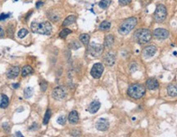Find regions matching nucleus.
<instances>
[{"label":"nucleus","instance_id":"7","mask_svg":"<svg viewBox=\"0 0 177 137\" xmlns=\"http://www.w3.org/2000/svg\"><path fill=\"white\" fill-rule=\"evenodd\" d=\"M103 70H104V67L103 65H102L101 63H97V64H94L93 65V67L91 69V71H90V74L92 75L93 78H99L100 77L102 76L103 73Z\"/></svg>","mask_w":177,"mask_h":137},{"label":"nucleus","instance_id":"37","mask_svg":"<svg viewBox=\"0 0 177 137\" xmlns=\"http://www.w3.org/2000/svg\"><path fill=\"white\" fill-rule=\"evenodd\" d=\"M16 135H17V136H21V137L23 136V135H21V133H20V132H17V134H16Z\"/></svg>","mask_w":177,"mask_h":137},{"label":"nucleus","instance_id":"12","mask_svg":"<svg viewBox=\"0 0 177 137\" xmlns=\"http://www.w3.org/2000/svg\"><path fill=\"white\" fill-rule=\"evenodd\" d=\"M20 74V68L18 66H12L7 72V77L10 79H14Z\"/></svg>","mask_w":177,"mask_h":137},{"label":"nucleus","instance_id":"29","mask_svg":"<svg viewBox=\"0 0 177 137\" xmlns=\"http://www.w3.org/2000/svg\"><path fill=\"white\" fill-rule=\"evenodd\" d=\"M57 122H58V124L62 125V126L65 125V123H66V116H64V115L60 116V117L58 118V120H57Z\"/></svg>","mask_w":177,"mask_h":137},{"label":"nucleus","instance_id":"14","mask_svg":"<svg viewBox=\"0 0 177 137\" xmlns=\"http://www.w3.org/2000/svg\"><path fill=\"white\" fill-rule=\"evenodd\" d=\"M146 87L149 90H156L158 88L159 84L155 78H149L146 82Z\"/></svg>","mask_w":177,"mask_h":137},{"label":"nucleus","instance_id":"25","mask_svg":"<svg viewBox=\"0 0 177 137\" xmlns=\"http://www.w3.org/2000/svg\"><path fill=\"white\" fill-rule=\"evenodd\" d=\"M111 28V23L108 21H103L101 23L99 26V29L101 30H108Z\"/></svg>","mask_w":177,"mask_h":137},{"label":"nucleus","instance_id":"5","mask_svg":"<svg viewBox=\"0 0 177 137\" xmlns=\"http://www.w3.org/2000/svg\"><path fill=\"white\" fill-rule=\"evenodd\" d=\"M167 16V11L166 7L162 4H160L157 7L154 12V19L157 22H162L166 19Z\"/></svg>","mask_w":177,"mask_h":137},{"label":"nucleus","instance_id":"28","mask_svg":"<svg viewBox=\"0 0 177 137\" xmlns=\"http://www.w3.org/2000/svg\"><path fill=\"white\" fill-rule=\"evenodd\" d=\"M28 30H27L26 29H22L19 32H18V37L20 38V39H23L28 34Z\"/></svg>","mask_w":177,"mask_h":137},{"label":"nucleus","instance_id":"15","mask_svg":"<svg viewBox=\"0 0 177 137\" xmlns=\"http://www.w3.org/2000/svg\"><path fill=\"white\" fill-rule=\"evenodd\" d=\"M100 106H101V104H100L99 101L98 100H93V102L91 103L88 106V112L90 113H97L98 109H100Z\"/></svg>","mask_w":177,"mask_h":137},{"label":"nucleus","instance_id":"18","mask_svg":"<svg viewBox=\"0 0 177 137\" xmlns=\"http://www.w3.org/2000/svg\"><path fill=\"white\" fill-rule=\"evenodd\" d=\"M167 93L171 97L177 96V86L173 84L169 85L168 87H167Z\"/></svg>","mask_w":177,"mask_h":137},{"label":"nucleus","instance_id":"13","mask_svg":"<svg viewBox=\"0 0 177 137\" xmlns=\"http://www.w3.org/2000/svg\"><path fill=\"white\" fill-rule=\"evenodd\" d=\"M115 61L116 57L112 52H109L106 55V57H104V63L108 66H112L115 64Z\"/></svg>","mask_w":177,"mask_h":137},{"label":"nucleus","instance_id":"26","mask_svg":"<svg viewBox=\"0 0 177 137\" xmlns=\"http://www.w3.org/2000/svg\"><path fill=\"white\" fill-rule=\"evenodd\" d=\"M111 4V1L110 0H102L100 1L99 3H98V6L103 9H106L108 8Z\"/></svg>","mask_w":177,"mask_h":137},{"label":"nucleus","instance_id":"2","mask_svg":"<svg viewBox=\"0 0 177 137\" xmlns=\"http://www.w3.org/2000/svg\"><path fill=\"white\" fill-rule=\"evenodd\" d=\"M137 25V19L135 17H130L126 19V21L122 22V25H120L118 32L120 34L126 35L135 28V25Z\"/></svg>","mask_w":177,"mask_h":137},{"label":"nucleus","instance_id":"6","mask_svg":"<svg viewBox=\"0 0 177 137\" xmlns=\"http://www.w3.org/2000/svg\"><path fill=\"white\" fill-rule=\"evenodd\" d=\"M103 52V46L102 44L91 43L88 45V52L93 57H98L101 56Z\"/></svg>","mask_w":177,"mask_h":137},{"label":"nucleus","instance_id":"22","mask_svg":"<svg viewBox=\"0 0 177 137\" xmlns=\"http://www.w3.org/2000/svg\"><path fill=\"white\" fill-rule=\"evenodd\" d=\"M34 94V89L32 87H26L24 91V96L25 98H26V99H29L31 98V96H33Z\"/></svg>","mask_w":177,"mask_h":137},{"label":"nucleus","instance_id":"33","mask_svg":"<svg viewBox=\"0 0 177 137\" xmlns=\"http://www.w3.org/2000/svg\"><path fill=\"white\" fill-rule=\"evenodd\" d=\"M2 127H3V129H4L6 131H7V132L10 130V126H9V124L7 123V122L2 124Z\"/></svg>","mask_w":177,"mask_h":137},{"label":"nucleus","instance_id":"30","mask_svg":"<svg viewBox=\"0 0 177 137\" xmlns=\"http://www.w3.org/2000/svg\"><path fill=\"white\" fill-rule=\"evenodd\" d=\"M71 48H72V49H74V50H77L78 48H80V47H81V44H80L79 42L74 41L73 43H71Z\"/></svg>","mask_w":177,"mask_h":137},{"label":"nucleus","instance_id":"21","mask_svg":"<svg viewBox=\"0 0 177 137\" xmlns=\"http://www.w3.org/2000/svg\"><path fill=\"white\" fill-rule=\"evenodd\" d=\"M75 20H76V16H74V15L69 16H67V17H66V19L64 21V22H63L62 25H63V26L70 25L73 24L74 22L75 21Z\"/></svg>","mask_w":177,"mask_h":137},{"label":"nucleus","instance_id":"24","mask_svg":"<svg viewBox=\"0 0 177 137\" xmlns=\"http://www.w3.org/2000/svg\"><path fill=\"white\" fill-rule=\"evenodd\" d=\"M80 40L84 45H88V43H89V35L87 34H83L80 36Z\"/></svg>","mask_w":177,"mask_h":137},{"label":"nucleus","instance_id":"35","mask_svg":"<svg viewBox=\"0 0 177 137\" xmlns=\"http://www.w3.org/2000/svg\"><path fill=\"white\" fill-rule=\"evenodd\" d=\"M7 16H8V15H1L0 16V20L5 19V18H7Z\"/></svg>","mask_w":177,"mask_h":137},{"label":"nucleus","instance_id":"27","mask_svg":"<svg viewBox=\"0 0 177 137\" xmlns=\"http://www.w3.org/2000/svg\"><path fill=\"white\" fill-rule=\"evenodd\" d=\"M71 33V30H69V29H63L61 32H60V37L62 38V39H66V36L68 34H70Z\"/></svg>","mask_w":177,"mask_h":137},{"label":"nucleus","instance_id":"10","mask_svg":"<svg viewBox=\"0 0 177 137\" xmlns=\"http://www.w3.org/2000/svg\"><path fill=\"white\" fill-rule=\"evenodd\" d=\"M96 128L101 131H105L109 128V122L106 118H100L96 122Z\"/></svg>","mask_w":177,"mask_h":137},{"label":"nucleus","instance_id":"31","mask_svg":"<svg viewBox=\"0 0 177 137\" xmlns=\"http://www.w3.org/2000/svg\"><path fill=\"white\" fill-rule=\"evenodd\" d=\"M131 1H132V0H118L119 4L121 5V6H126V5H128Z\"/></svg>","mask_w":177,"mask_h":137},{"label":"nucleus","instance_id":"19","mask_svg":"<svg viewBox=\"0 0 177 137\" xmlns=\"http://www.w3.org/2000/svg\"><path fill=\"white\" fill-rule=\"evenodd\" d=\"M9 104V99L6 95L2 94V98H1V101H0V108L2 109H6Z\"/></svg>","mask_w":177,"mask_h":137},{"label":"nucleus","instance_id":"8","mask_svg":"<svg viewBox=\"0 0 177 137\" xmlns=\"http://www.w3.org/2000/svg\"><path fill=\"white\" fill-rule=\"evenodd\" d=\"M66 96V90L62 87H57L53 89L52 92V96L56 100H61L64 99Z\"/></svg>","mask_w":177,"mask_h":137},{"label":"nucleus","instance_id":"16","mask_svg":"<svg viewBox=\"0 0 177 137\" xmlns=\"http://www.w3.org/2000/svg\"><path fill=\"white\" fill-rule=\"evenodd\" d=\"M68 121L70 123L73 124V125L79 122V114H78L77 111H71L68 116Z\"/></svg>","mask_w":177,"mask_h":137},{"label":"nucleus","instance_id":"20","mask_svg":"<svg viewBox=\"0 0 177 137\" xmlns=\"http://www.w3.org/2000/svg\"><path fill=\"white\" fill-rule=\"evenodd\" d=\"M113 43H114V37H113L112 35L109 34L105 38L104 46H105L106 48H111V47L113 45Z\"/></svg>","mask_w":177,"mask_h":137},{"label":"nucleus","instance_id":"11","mask_svg":"<svg viewBox=\"0 0 177 137\" xmlns=\"http://www.w3.org/2000/svg\"><path fill=\"white\" fill-rule=\"evenodd\" d=\"M156 52H157V48L155 46H148L143 51V56L145 58H150L154 56Z\"/></svg>","mask_w":177,"mask_h":137},{"label":"nucleus","instance_id":"4","mask_svg":"<svg viewBox=\"0 0 177 137\" xmlns=\"http://www.w3.org/2000/svg\"><path fill=\"white\" fill-rule=\"evenodd\" d=\"M135 39L139 43H147L152 39V34H151L150 30H148L147 29H140L135 32Z\"/></svg>","mask_w":177,"mask_h":137},{"label":"nucleus","instance_id":"32","mask_svg":"<svg viewBox=\"0 0 177 137\" xmlns=\"http://www.w3.org/2000/svg\"><path fill=\"white\" fill-rule=\"evenodd\" d=\"M40 87H41V91H45L47 90V87H48V84H47L46 82H42L40 83Z\"/></svg>","mask_w":177,"mask_h":137},{"label":"nucleus","instance_id":"9","mask_svg":"<svg viewBox=\"0 0 177 137\" xmlns=\"http://www.w3.org/2000/svg\"><path fill=\"white\" fill-rule=\"evenodd\" d=\"M153 36H154L156 39L163 40V39H166L169 37V32L168 30H166L165 29H156V30L153 31Z\"/></svg>","mask_w":177,"mask_h":137},{"label":"nucleus","instance_id":"3","mask_svg":"<svg viewBox=\"0 0 177 137\" xmlns=\"http://www.w3.org/2000/svg\"><path fill=\"white\" fill-rule=\"evenodd\" d=\"M146 90L144 86L141 84H133L130 86L127 91V93L131 98L140 99L145 95Z\"/></svg>","mask_w":177,"mask_h":137},{"label":"nucleus","instance_id":"34","mask_svg":"<svg viewBox=\"0 0 177 137\" xmlns=\"http://www.w3.org/2000/svg\"><path fill=\"white\" fill-rule=\"evenodd\" d=\"M5 35V33L4 30H3V29H2V26H0V38H3Z\"/></svg>","mask_w":177,"mask_h":137},{"label":"nucleus","instance_id":"17","mask_svg":"<svg viewBox=\"0 0 177 137\" xmlns=\"http://www.w3.org/2000/svg\"><path fill=\"white\" fill-rule=\"evenodd\" d=\"M34 73V70L33 68L30 66V65H26L24 67L22 68V75L23 77H26L30 74H33Z\"/></svg>","mask_w":177,"mask_h":137},{"label":"nucleus","instance_id":"38","mask_svg":"<svg viewBox=\"0 0 177 137\" xmlns=\"http://www.w3.org/2000/svg\"><path fill=\"white\" fill-rule=\"evenodd\" d=\"M13 87H15V88H17V87H19V84H13Z\"/></svg>","mask_w":177,"mask_h":137},{"label":"nucleus","instance_id":"36","mask_svg":"<svg viewBox=\"0 0 177 137\" xmlns=\"http://www.w3.org/2000/svg\"><path fill=\"white\" fill-rule=\"evenodd\" d=\"M43 5V2H37V4H36V7H40V6H42Z\"/></svg>","mask_w":177,"mask_h":137},{"label":"nucleus","instance_id":"1","mask_svg":"<svg viewBox=\"0 0 177 137\" xmlns=\"http://www.w3.org/2000/svg\"><path fill=\"white\" fill-rule=\"evenodd\" d=\"M31 28L33 32L40 34L49 35L53 30V26L49 21L41 22V23L33 22L31 25Z\"/></svg>","mask_w":177,"mask_h":137},{"label":"nucleus","instance_id":"23","mask_svg":"<svg viewBox=\"0 0 177 137\" xmlns=\"http://www.w3.org/2000/svg\"><path fill=\"white\" fill-rule=\"evenodd\" d=\"M51 115H52L51 110H50V109H47L46 113L44 114V120H43V124H44V125H47V124L49 123V119H50V117H51Z\"/></svg>","mask_w":177,"mask_h":137}]
</instances>
